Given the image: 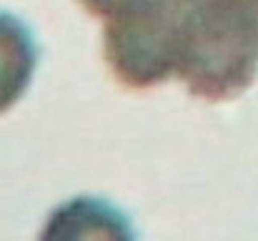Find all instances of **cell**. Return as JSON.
<instances>
[{
	"instance_id": "6da1fadb",
	"label": "cell",
	"mask_w": 258,
	"mask_h": 241,
	"mask_svg": "<svg viewBox=\"0 0 258 241\" xmlns=\"http://www.w3.org/2000/svg\"><path fill=\"white\" fill-rule=\"evenodd\" d=\"M175 76L208 103L248 90L258 76V13L233 0H178Z\"/></svg>"
},
{
	"instance_id": "7a4b0ae2",
	"label": "cell",
	"mask_w": 258,
	"mask_h": 241,
	"mask_svg": "<svg viewBox=\"0 0 258 241\" xmlns=\"http://www.w3.org/2000/svg\"><path fill=\"white\" fill-rule=\"evenodd\" d=\"M103 58L131 90H148L175 76L178 0H143L105 20Z\"/></svg>"
},
{
	"instance_id": "3957f363",
	"label": "cell",
	"mask_w": 258,
	"mask_h": 241,
	"mask_svg": "<svg viewBox=\"0 0 258 241\" xmlns=\"http://www.w3.org/2000/svg\"><path fill=\"white\" fill-rule=\"evenodd\" d=\"M35 68L38 45L30 28L0 10V116L28 93Z\"/></svg>"
},
{
	"instance_id": "277c9868",
	"label": "cell",
	"mask_w": 258,
	"mask_h": 241,
	"mask_svg": "<svg viewBox=\"0 0 258 241\" xmlns=\"http://www.w3.org/2000/svg\"><path fill=\"white\" fill-rule=\"evenodd\" d=\"M141 3L143 0H78V5L86 13L100 18V20H110V18H115V15L131 10V8H136Z\"/></svg>"
}]
</instances>
